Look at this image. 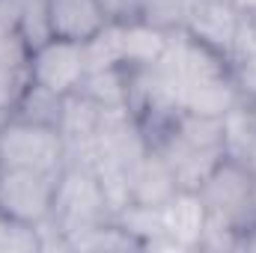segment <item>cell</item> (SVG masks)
<instances>
[{"mask_svg":"<svg viewBox=\"0 0 256 253\" xmlns=\"http://www.w3.org/2000/svg\"><path fill=\"white\" fill-rule=\"evenodd\" d=\"M42 250V236L39 226L21 224L12 218H0V253H39Z\"/></svg>","mask_w":256,"mask_h":253,"instance_id":"cell-19","label":"cell"},{"mask_svg":"<svg viewBox=\"0 0 256 253\" xmlns=\"http://www.w3.org/2000/svg\"><path fill=\"white\" fill-rule=\"evenodd\" d=\"M0 218H3V212H0Z\"/></svg>","mask_w":256,"mask_h":253,"instance_id":"cell-25","label":"cell"},{"mask_svg":"<svg viewBox=\"0 0 256 253\" xmlns=\"http://www.w3.org/2000/svg\"><path fill=\"white\" fill-rule=\"evenodd\" d=\"M48 18L51 33L72 42H90L108 24V15L98 0H48Z\"/></svg>","mask_w":256,"mask_h":253,"instance_id":"cell-10","label":"cell"},{"mask_svg":"<svg viewBox=\"0 0 256 253\" xmlns=\"http://www.w3.org/2000/svg\"><path fill=\"white\" fill-rule=\"evenodd\" d=\"M63 98L66 96H57L39 84H27V90L21 92V98L15 102L12 114L15 120H27V122H36V126H51L60 128V120H63Z\"/></svg>","mask_w":256,"mask_h":253,"instance_id":"cell-16","label":"cell"},{"mask_svg":"<svg viewBox=\"0 0 256 253\" xmlns=\"http://www.w3.org/2000/svg\"><path fill=\"white\" fill-rule=\"evenodd\" d=\"M68 250H90V253H122V250H143V244L128 232L126 226L110 218L104 224H96L78 236L68 238Z\"/></svg>","mask_w":256,"mask_h":253,"instance_id":"cell-15","label":"cell"},{"mask_svg":"<svg viewBox=\"0 0 256 253\" xmlns=\"http://www.w3.org/2000/svg\"><path fill=\"white\" fill-rule=\"evenodd\" d=\"M208 212L196 190L179 188L161 206V226L170 242V250H200Z\"/></svg>","mask_w":256,"mask_h":253,"instance_id":"cell-8","label":"cell"},{"mask_svg":"<svg viewBox=\"0 0 256 253\" xmlns=\"http://www.w3.org/2000/svg\"><path fill=\"white\" fill-rule=\"evenodd\" d=\"M158 66L167 68L170 74H176L182 80V86H191V84L230 72V60L220 57L218 51H212L208 45H202L200 39H194L185 27L167 30V48H164V57L158 60Z\"/></svg>","mask_w":256,"mask_h":253,"instance_id":"cell-6","label":"cell"},{"mask_svg":"<svg viewBox=\"0 0 256 253\" xmlns=\"http://www.w3.org/2000/svg\"><path fill=\"white\" fill-rule=\"evenodd\" d=\"M238 104H244V102H242V92L232 80V72L185 86V110L200 114V116H220L224 120Z\"/></svg>","mask_w":256,"mask_h":253,"instance_id":"cell-13","label":"cell"},{"mask_svg":"<svg viewBox=\"0 0 256 253\" xmlns=\"http://www.w3.org/2000/svg\"><path fill=\"white\" fill-rule=\"evenodd\" d=\"M170 134L191 149L224 152V120L220 116H200L191 110H182L176 122L170 126Z\"/></svg>","mask_w":256,"mask_h":253,"instance_id":"cell-17","label":"cell"},{"mask_svg":"<svg viewBox=\"0 0 256 253\" xmlns=\"http://www.w3.org/2000/svg\"><path fill=\"white\" fill-rule=\"evenodd\" d=\"M30 84V45L15 33L0 39V120H6Z\"/></svg>","mask_w":256,"mask_h":253,"instance_id":"cell-12","label":"cell"},{"mask_svg":"<svg viewBox=\"0 0 256 253\" xmlns=\"http://www.w3.org/2000/svg\"><path fill=\"white\" fill-rule=\"evenodd\" d=\"M116 42H120V66L146 68V66H155L164 57L167 30H161L143 18L116 21Z\"/></svg>","mask_w":256,"mask_h":253,"instance_id":"cell-11","label":"cell"},{"mask_svg":"<svg viewBox=\"0 0 256 253\" xmlns=\"http://www.w3.org/2000/svg\"><path fill=\"white\" fill-rule=\"evenodd\" d=\"M18 36L30 45V51L54 36L51 33V18H48V0H24L21 21H18Z\"/></svg>","mask_w":256,"mask_h":253,"instance_id":"cell-18","label":"cell"},{"mask_svg":"<svg viewBox=\"0 0 256 253\" xmlns=\"http://www.w3.org/2000/svg\"><path fill=\"white\" fill-rule=\"evenodd\" d=\"M110 208L104 200L102 182L96 176L92 167L86 164H72L66 161V167L57 176V190H54V208L48 224L54 230H60L66 236V242L96 224L110 220Z\"/></svg>","mask_w":256,"mask_h":253,"instance_id":"cell-2","label":"cell"},{"mask_svg":"<svg viewBox=\"0 0 256 253\" xmlns=\"http://www.w3.org/2000/svg\"><path fill=\"white\" fill-rule=\"evenodd\" d=\"M128 68L126 66H98L86 68L80 92L102 108H128Z\"/></svg>","mask_w":256,"mask_h":253,"instance_id":"cell-14","label":"cell"},{"mask_svg":"<svg viewBox=\"0 0 256 253\" xmlns=\"http://www.w3.org/2000/svg\"><path fill=\"white\" fill-rule=\"evenodd\" d=\"M244 108H248V114H250V120H254V122H256V98H254V102H248Z\"/></svg>","mask_w":256,"mask_h":253,"instance_id":"cell-23","label":"cell"},{"mask_svg":"<svg viewBox=\"0 0 256 253\" xmlns=\"http://www.w3.org/2000/svg\"><path fill=\"white\" fill-rule=\"evenodd\" d=\"M196 194L212 224L232 226L242 232V238L256 226V173L250 167L224 155L202 179Z\"/></svg>","mask_w":256,"mask_h":253,"instance_id":"cell-1","label":"cell"},{"mask_svg":"<svg viewBox=\"0 0 256 253\" xmlns=\"http://www.w3.org/2000/svg\"><path fill=\"white\" fill-rule=\"evenodd\" d=\"M242 15H250V18H256V0H230Z\"/></svg>","mask_w":256,"mask_h":253,"instance_id":"cell-22","label":"cell"},{"mask_svg":"<svg viewBox=\"0 0 256 253\" xmlns=\"http://www.w3.org/2000/svg\"><path fill=\"white\" fill-rule=\"evenodd\" d=\"M66 167V143L60 128L27 120H0V170H42L60 173Z\"/></svg>","mask_w":256,"mask_h":253,"instance_id":"cell-3","label":"cell"},{"mask_svg":"<svg viewBox=\"0 0 256 253\" xmlns=\"http://www.w3.org/2000/svg\"><path fill=\"white\" fill-rule=\"evenodd\" d=\"M60 173L42 170H3L0 173V212L21 224H45L54 208Z\"/></svg>","mask_w":256,"mask_h":253,"instance_id":"cell-4","label":"cell"},{"mask_svg":"<svg viewBox=\"0 0 256 253\" xmlns=\"http://www.w3.org/2000/svg\"><path fill=\"white\" fill-rule=\"evenodd\" d=\"M0 173H3V170H0Z\"/></svg>","mask_w":256,"mask_h":253,"instance_id":"cell-26","label":"cell"},{"mask_svg":"<svg viewBox=\"0 0 256 253\" xmlns=\"http://www.w3.org/2000/svg\"><path fill=\"white\" fill-rule=\"evenodd\" d=\"M230 72H232V80H236V86L242 92V102L244 104L254 102L256 98V51L242 57V60H236L230 66Z\"/></svg>","mask_w":256,"mask_h":253,"instance_id":"cell-20","label":"cell"},{"mask_svg":"<svg viewBox=\"0 0 256 253\" xmlns=\"http://www.w3.org/2000/svg\"><path fill=\"white\" fill-rule=\"evenodd\" d=\"M176 190H179V182H176L173 167L167 164V158L161 152H155L149 146V152L131 167V202L161 208Z\"/></svg>","mask_w":256,"mask_h":253,"instance_id":"cell-9","label":"cell"},{"mask_svg":"<svg viewBox=\"0 0 256 253\" xmlns=\"http://www.w3.org/2000/svg\"><path fill=\"white\" fill-rule=\"evenodd\" d=\"M84 74H86V45L84 42L51 36L48 42L30 51V80L57 96H68L80 90Z\"/></svg>","mask_w":256,"mask_h":253,"instance_id":"cell-5","label":"cell"},{"mask_svg":"<svg viewBox=\"0 0 256 253\" xmlns=\"http://www.w3.org/2000/svg\"><path fill=\"white\" fill-rule=\"evenodd\" d=\"M242 12L230 3V0H196L188 15H185V30L194 39H200L202 45H208L212 51H218L220 57L230 60L238 24H242Z\"/></svg>","mask_w":256,"mask_h":253,"instance_id":"cell-7","label":"cell"},{"mask_svg":"<svg viewBox=\"0 0 256 253\" xmlns=\"http://www.w3.org/2000/svg\"><path fill=\"white\" fill-rule=\"evenodd\" d=\"M179 3H185V6H194V3H196V0H179Z\"/></svg>","mask_w":256,"mask_h":253,"instance_id":"cell-24","label":"cell"},{"mask_svg":"<svg viewBox=\"0 0 256 253\" xmlns=\"http://www.w3.org/2000/svg\"><path fill=\"white\" fill-rule=\"evenodd\" d=\"M108 21H131L140 12V0H98Z\"/></svg>","mask_w":256,"mask_h":253,"instance_id":"cell-21","label":"cell"}]
</instances>
